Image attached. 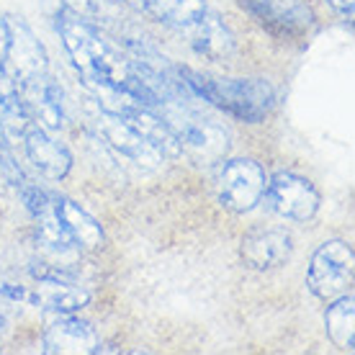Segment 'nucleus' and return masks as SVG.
<instances>
[{
	"mask_svg": "<svg viewBox=\"0 0 355 355\" xmlns=\"http://www.w3.org/2000/svg\"><path fill=\"white\" fill-rule=\"evenodd\" d=\"M57 31L62 36V44L70 54L75 70L80 75L83 85L88 90L114 88L124 90L144 106L157 108V101L144 85L142 72L137 70L132 57L121 52V46L108 42L88 18L75 16L72 10L62 8L57 16Z\"/></svg>",
	"mask_w": 355,
	"mask_h": 355,
	"instance_id": "f257e3e1",
	"label": "nucleus"
},
{
	"mask_svg": "<svg viewBox=\"0 0 355 355\" xmlns=\"http://www.w3.org/2000/svg\"><path fill=\"white\" fill-rule=\"evenodd\" d=\"M180 78L188 85L191 96L204 98L206 103L222 108L245 124L266 121L275 103V90L270 83L260 78H214L204 72L180 67Z\"/></svg>",
	"mask_w": 355,
	"mask_h": 355,
	"instance_id": "f03ea898",
	"label": "nucleus"
},
{
	"mask_svg": "<svg viewBox=\"0 0 355 355\" xmlns=\"http://www.w3.org/2000/svg\"><path fill=\"white\" fill-rule=\"evenodd\" d=\"M162 119L178 137L180 150L193 155L201 162L222 160L230 150V132L211 116H204L196 108H188L183 103H165Z\"/></svg>",
	"mask_w": 355,
	"mask_h": 355,
	"instance_id": "7ed1b4c3",
	"label": "nucleus"
},
{
	"mask_svg": "<svg viewBox=\"0 0 355 355\" xmlns=\"http://www.w3.org/2000/svg\"><path fill=\"white\" fill-rule=\"evenodd\" d=\"M353 270H355V255L353 248L343 240H329L317 248L311 255L309 273H306V286L309 291L322 299L332 302L343 293L350 291L353 286Z\"/></svg>",
	"mask_w": 355,
	"mask_h": 355,
	"instance_id": "20e7f679",
	"label": "nucleus"
},
{
	"mask_svg": "<svg viewBox=\"0 0 355 355\" xmlns=\"http://www.w3.org/2000/svg\"><path fill=\"white\" fill-rule=\"evenodd\" d=\"M268 178L266 170L260 168L255 160L237 157L227 160L216 175V196L224 209L234 214H245L263 201L266 196Z\"/></svg>",
	"mask_w": 355,
	"mask_h": 355,
	"instance_id": "39448f33",
	"label": "nucleus"
},
{
	"mask_svg": "<svg viewBox=\"0 0 355 355\" xmlns=\"http://www.w3.org/2000/svg\"><path fill=\"white\" fill-rule=\"evenodd\" d=\"M268 204L278 216L306 224L320 211L322 196L309 178L296 173H275L266 186Z\"/></svg>",
	"mask_w": 355,
	"mask_h": 355,
	"instance_id": "423d86ee",
	"label": "nucleus"
},
{
	"mask_svg": "<svg viewBox=\"0 0 355 355\" xmlns=\"http://www.w3.org/2000/svg\"><path fill=\"white\" fill-rule=\"evenodd\" d=\"M42 72H49L44 44L36 39V34L24 18H8V49H6L3 75L16 88H21L24 83Z\"/></svg>",
	"mask_w": 355,
	"mask_h": 355,
	"instance_id": "0eeeda50",
	"label": "nucleus"
},
{
	"mask_svg": "<svg viewBox=\"0 0 355 355\" xmlns=\"http://www.w3.org/2000/svg\"><path fill=\"white\" fill-rule=\"evenodd\" d=\"M96 132L119 157H124V160L134 162V165H139V168L155 170L165 162V157H162L160 152L155 150L132 124H126L121 116L108 114L103 108H98Z\"/></svg>",
	"mask_w": 355,
	"mask_h": 355,
	"instance_id": "6e6552de",
	"label": "nucleus"
},
{
	"mask_svg": "<svg viewBox=\"0 0 355 355\" xmlns=\"http://www.w3.org/2000/svg\"><path fill=\"white\" fill-rule=\"evenodd\" d=\"M240 6L275 36H304L314 26V13L304 0H240Z\"/></svg>",
	"mask_w": 355,
	"mask_h": 355,
	"instance_id": "1a4fd4ad",
	"label": "nucleus"
},
{
	"mask_svg": "<svg viewBox=\"0 0 355 355\" xmlns=\"http://www.w3.org/2000/svg\"><path fill=\"white\" fill-rule=\"evenodd\" d=\"M21 101L26 106V114L34 126H42L46 132H60L64 126V93L62 85L54 80L49 72H42L24 83L21 88Z\"/></svg>",
	"mask_w": 355,
	"mask_h": 355,
	"instance_id": "9d476101",
	"label": "nucleus"
},
{
	"mask_svg": "<svg viewBox=\"0 0 355 355\" xmlns=\"http://www.w3.org/2000/svg\"><path fill=\"white\" fill-rule=\"evenodd\" d=\"M24 139V150H26L28 162L34 170L46 180H62L72 168V155L52 132H46L42 126H28Z\"/></svg>",
	"mask_w": 355,
	"mask_h": 355,
	"instance_id": "9b49d317",
	"label": "nucleus"
},
{
	"mask_svg": "<svg viewBox=\"0 0 355 355\" xmlns=\"http://www.w3.org/2000/svg\"><path fill=\"white\" fill-rule=\"evenodd\" d=\"M180 34L186 36V42L191 44V49L196 54H201L206 60H214V62L216 60H227L234 52V34L224 24V18L211 8H206Z\"/></svg>",
	"mask_w": 355,
	"mask_h": 355,
	"instance_id": "f8f14e48",
	"label": "nucleus"
},
{
	"mask_svg": "<svg viewBox=\"0 0 355 355\" xmlns=\"http://www.w3.org/2000/svg\"><path fill=\"white\" fill-rule=\"evenodd\" d=\"M242 260L255 270H270L284 266L291 255V234L281 227L252 230L242 240Z\"/></svg>",
	"mask_w": 355,
	"mask_h": 355,
	"instance_id": "ddd939ff",
	"label": "nucleus"
},
{
	"mask_svg": "<svg viewBox=\"0 0 355 355\" xmlns=\"http://www.w3.org/2000/svg\"><path fill=\"white\" fill-rule=\"evenodd\" d=\"M42 345L49 355H85L96 350L98 335L88 322L78 320L72 314H60V320L46 327Z\"/></svg>",
	"mask_w": 355,
	"mask_h": 355,
	"instance_id": "4468645a",
	"label": "nucleus"
},
{
	"mask_svg": "<svg viewBox=\"0 0 355 355\" xmlns=\"http://www.w3.org/2000/svg\"><path fill=\"white\" fill-rule=\"evenodd\" d=\"M52 209L78 250H98L103 245V240H106L103 227L80 204H75L64 196H52Z\"/></svg>",
	"mask_w": 355,
	"mask_h": 355,
	"instance_id": "2eb2a0df",
	"label": "nucleus"
},
{
	"mask_svg": "<svg viewBox=\"0 0 355 355\" xmlns=\"http://www.w3.org/2000/svg\"><path fill=\"white\" fill-rule=\"evenodd\" d=\"M124 3H129L134 10H139L144 16H150L152 21L178 28V31L191 26L209 8L206 0H124Z\"/></svg>",
	"mask_w": 355,
	"mask_h": 355,
	"instance_id": "dca6fc26",
	"label": "nucleus"
},
{
	"mask_svg": "<svg viewBox=\"0 0 355 355\" xmlns=\"http://www.w3.org/2000/svg\"><path fill=\"white\" fill-rule=\"evenodd\" d=\"M34 306L52 311V314H75L83 306H88L90 293L78 284H62V281H39L34 293L26 296Z\"/></svg>",
	"mask_w": 355,
	"mask_h": 355,
	"instance_id": "f3484780",
	"label": "nucleus"
},
{
	"mask_svg": "<svg viewBox=\"0 0 355 355\" xmlns=\"http://www.w3.org/2000/svg\"><path fill=\"white\" fill-rule=\"evenodd\" d=\"M324 329H327L329 340L340 347V350H353L355 347V299L353 291L343 293L338 299H332L324 314Z\"/></svg>",
	"mask_w": 355,
	"mask_h": 355,
	"instance_id": "a211bd4d",
	"label": "nucleus"
},
{
	"mask_svg": "<svg viewBox=\"0 0 355 355\" xmlns=\"http://www.w3.org/2000/svg\"><path fill=\"white\" fill-rule=\"evenodd\" d=\"M31 126L26 106L13 83L0 75V137L3 139H21Z\"/></svg>",
	"mask_w": 355,
	"mask_h": 355,
	"instance_id": "6ab92c4d",
	"label": "nucleus"
},
{
	"mask_svg": "<svg viewBox=\"0 0 355 355\" xmlns=\"http://www.w3.org/2000/svg\"><path fill=\"white\" fill-rule=\"evenodd\" d=\"M62 8L90 21V18H98L103 13V0H62Z\"/></svg>",
	"mask_w": 355,
	"mask_h": 355,
	"instance_id": "aec40b11",
	"label": "nucleus"
},
{
	"mask_svg": "<svg viewBox=\"0 0 355 355\" xmlns=\"http://www.w3.org/2000/svg\"><path fill=\"white\" fill-rule=\"evenodd\" d=\"M6 49H8V18L0 16V75H3V62H6Z\"/></svg>",
	"mask_w": 355,
	"mask_h": 355,
	"instance_id": "412c9836",
	"label": "nucleus"
},
{
	"mask_svg": "<svg viewBox=\"0 0 355 355\" xmlns=\"http://www.w3.org/2000/svg\"><path fill=\"white\" fill-rule=\"evenodd\" d=\"M0 296H6L10 302H21V299H26L28 293H26V288H21V286L6 284V286H0Z\"/></svg>",
	"mask_w": 355,
	"mask_h": 355,
	"instance_id": "4be33fe9",
	"label": "nucleus"
},
{
	"mask_svg": "<svg viewBox=\"0 0 355 355\" xmlns=\"http://www.w3.org/2000/svg\"><path fill=\"white\" fill-rule=\"evenodd\" d=\"M329 6H332V8L338 10L340 16H345L347 21H350V18H353V0H327Z\"/></svg>",
	"mask_w": 355,
	"mask_h": 355,
	"instance_id": "5701e85b",
	"label": "nucleus"
},
{
	"mask_svg": "<svg viewBox=\"0 0 355 355\" xmlns=\"http://www.w3.org/2000/svg\"><path fill=\"white\" fill-rule=\"evenodd\" d=\"M6 329H8V320H6V314L0 311V340H3V335H6Z\"/></svg>",
	"mask_w": 355,
	"mask_h": 355,
	"instance_id": "b1692460",
	"label": "nucleus"
},
{
	"mask_svg": "<svg viewBox=\"0 0 355 355\" xmlns=\"http://www.w3.org/2000/svg\"><path fill=\"white\" fill-rule=\"evenodd\" d=\"M0 142H3V137H0Z\"/></svg>",
	"mask_w": 355,
	"mask_h": 355,
	"instance_id": "393cba45",
	"label": "nucleus"
}]
</instances>
